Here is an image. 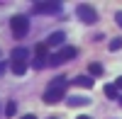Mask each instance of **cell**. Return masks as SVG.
<instances>
[{
  "label": "cell",
  "mask_w": 122,
  "mask_h": 119,
  "mask_svg": "<svg viewBox=\"0 0 122 119\" xmlns=\"http://www.w3.org/2000/svg\"><path fill=\"white\" fill-rule=\"evenodd\" d=\"M49 87H54V90H64V87H66V78H54V80L51 83H49Z\"/></svg>",
  "instance_id": "5bb4252c"
},
{
  "label": "cell",
  "mask_w": 122,
  "mask_h": 119,
  "mask_svg": "<svg viewBox=\"0 0 122 119\" xmlns=\"http://www.w3.org/2000/svg\"><path fill=\"white\" fill-rule=\"evenodd\" d=\"M10 29H12V34L17 39H22L29 32V19H27V15H15L12 19H10Z\"/></svg>",
  "instance_id": "7a4b0ae2"
},
{
  "label": "cell",
  "mask_w": 122,
  "mask_h": 119,
  "mask_svg": "<svg viewBox=\"0 0 122 119\" xmlns=\"http://www.w3.org/2000/svg\"><path fill=\"white\" fill-rule=\"evenodd\" d=\"M117 49H122V39H120V37L110 41V51H117Z\"/></svg>",
  "instance_id": "2e32d148"
},
{
  "label": "cell",
  "mask_w": 122,
  "mask_h": 119,
  "mask_svg": "<svg viewBox=\"0 0 122 119\" xmlns=\"http://www.w3.org/2000/svg\"><path fill=\"white\" fill-rule=\"evenodd\" d=\"M22 119H37V114H25Z\"/></svg>",
  "instance_id": "d6986e66"
},
{
  "label": "cell",
  "mask_w": 122,
  "mask_h": 119,
  "mask_svg": "<svg viewBox=\"0 0 122 119\" xmlns=\"http://www.w3.org/2000/svg\"><path fill=\"white\" fill-rule=\"evenodd\" d=\"M78 56V49L76 46H64L61 51H54L51 56H49V66H61V63H66V61H71V58H76Z\"/></svg>",
  "instance_id": "6da1fadb"
},
{
  "label": "cell",
  "mask_w": 122,
  "mask_h": 119,
  "mask_svg": "<svg viewBox=\"0 0 122 119\" xmlns=\"http://www.w3.org/2000/svg\"><path fill=\"white\" fill-rule=\"evenodd\" d=\"M32 10L39 15H56V12H61V3H44V0H39V3H34Z\"/></svg>",
  "instance_id": "277c9868"
},
{
  "label": "cell",
  "mask_w": 122,
  "mask_h": 119,
  "mask_svg": "<svg viewBox=\"0 0 122 119\" xmlns=\"http://www.w3.org/2000/svg\"><path fill=\"white\" fill-rule=\"evenodd\" d=\"M0 71H3V66H0Z\"/></svg>",
  "instance_id": "7402d4cb"
},
{
  "label": "cell",
  "mask_w": 122,
  "mask_h": 119,
  "mask_svg": "<svg viewBox=\"0 0 122 119\" xmlns=\"http://www.w3.org/2000/svg\"><path fill=\"white\" fill-rule=\"evenodd\" d=\"M46 49H49L46 44H37L34 46V58H46V54H49Z\"/></svg>",
  "instance_id": "4fadbf2b"
},
{
  "label": "cell",
  "mask_w": 122,
  "mask_h": 119,
  "mask_svg": "<svg viewBox=\"0 0 122 119\" xmlns=\"http://www.w3.org/2000/svg\"><path fill=\"white\" fill-rule=\"evenodd\" d=\"M88 73H90V78H100L105 71H103V66H100V63H88Z\"/></svg>",
  "instance_id": "8fae6325"
},
{
  "label": "cell",
  "mask_w": 122,
  "mask_h": 119,
  "mask_svg": "<svg viewBox=\"0 0 122 119\" xmlns=\"http://www.w3.org/2000/svg\"><path fill=\"white\" fill-rule=\"evenodd\" d=\"M115 87H117V90H122V75H120L117 80H115Z\"/></svg>",
  "instance_id": "ac0fdd59"
},
{
  "label": "cell",
  "mask_w": 122,
  "mask_h": 119,
  "mask_svg": "<svg viewBox=\"0 0 122 119\" xmlns=\"http://www.w3.org/2000/svg\"><path fill=\"white\" fill-rule=\"evenodd\" d=\"M64 39H66V32H51L46 39V46H59V44H64Z\"/></svg>",
  "instance_id": "8992f818"
},
{
  "label": "cell",
  "mask_w": 122,
  "mask_h": 119,
  "mask_svg": "<svg viewBox=\"0 0 122 119\" xmlns=\"http://www.w3.org/2000/svg\"><path fill=\"white\" fill-rule=\"evenodd\" d=\"M115 22L122 27V10H120V12H115Z\"/></svg>",
  "instance_id": "e0dca14e"
},
{
  "label": "cell",
  "mask_w": 122,
  "mask_h": 119,
  "mask_svg": "<svg viewBox=\"0 0 122 119\" xmlns=\"http://www.w3.org/2000/svg\"><path fill=\"white\" fill-rule=\"evenodd\" d=\"M25 58H27V49H25V46H17L15 51H12V61H20V63H25Z\"/></svg>",
  "instance_id": "30bf717a"
},
{
  "label": "cell",
  "mask_w": 122,
  "mask_h": 119,
  "mask_svg": "<svg viewBox=\"0 0 122 119\" xmlns=\"http://www.w3.org/2000/svg\"><path fill=\"white\" fill-rule=\"evenodd\" d=\"M76 119H90V117H88V114H78Z\"/></svg>",
  "instance_id": "ffe728a7"
},
{
  "label": "cell",
  "mask_w": 122,
  "mask_h": 119,
  "mask_svg": "<svg viewBox=\"0 0 122 119\" xmlns=\"http://www.w3.org/2000/svg\"><path fill=\"white\" fill-rule=\"evenodd\" d=\"M10 68H12V73H15V75H25V73H27V66H25V63H20V61H12V66H10Z\"/></svg>",
  "instance_id": "7c38bea8"
},
{
  "label": "cell",
  "mask_w": 122,
  "mask_h": 119,
  "mask_svg": "<svg viewBox=\"0 0 122 119\" xmlns=\"http://www.w3.org/2000/svg\"><path fill=\"white\" fill-rule=\"evenodd\" d=\"M103 90H105V97H107V100H120V90L115 87V83H107Z\"/></svg>",
  "instance_id": "52a82bcc"
},
{
  "label": "cell",
  "mask_w": 122,
  "mask_h": 119,
  "mask_svg": "<svg viewBox=\"0 0 122 119\" xmlns=\"http://www.w3.org/2000/svg\"><path fill=\"white\" fill-rule=\"evenodd\" d=\"M73 85H78V87H93V78L90 75H78V78H73Z\"/></svg>",
  "instance_id": "ba28073f"
},
{
  "label": "cell",
  "mask_w": 122,
  "mask_h": 119,
  "mask_svg": "<svg viewBox=\"0 0 122 119\" xmlns=\"http://www.w3.org/2000/svg\"><path fill=\"white\" fill-rule=\"evenodd\" d=\"M66 102H68L71 107H83V105H88L90 100H88V97H78V95H71V97H68Z\"/></svg>",
  "instance_id": "9c48e42d"
},
{
  "label": "cell",
  "mask_w": 122,
  "mask_h": 119,
  "mask_svg": "<svg viewBox=\"0 0 122 119\" xmlns=\"http://www.w3.org/2000/svg\"><path fill=\"white\" fill-rule=\"evenodd\" d=\"M120 105H122V97H120Z\"/></svg>",
  "instance_id": "44dd1931"
},
{
  "label": "cell",
  "mask_w": 122,
  "mask_h": 119,
  "mask_svg": "<svg viewBox=\"0 0 122 119\" xmlns=\"http://www.w3.org/2000/svg\"><path fill=\"white\" fill-rule=\"evenodd\" d=\"M15 112H17V105H15V100H10L7 105H5V117H15Z\"/></svg>",
  "instance_id": "9a60e30c"
},
{
  "label": "cell",
  "mask_w": 122,
  "mask_h": 119,
  "mask_svg": "<svg viewBox=\"0 0 122 119\" xmlns=\"http://www.w3.org/2000/svg\"><path fill=\"white\" fill-rule=\"evenodd\" d=\"M76 15H78V19H81V22H86V24H93L95 19H98L95 7H90V5H86V3L76 7Z\"/></svg>",
  "instance_id": "3957f363"
},
{
  "label": "cell",
  "mask_w": 122,
  "mask_h": 119,
  "mask_svg": "<svg viewBox=\"0 0 122 119\" xmlns=\"http://www.w3.org/2000/svg\"><path fill=\"white\" fill-rule=\"evenodd\" d=\"M59 100H64V90H54V87H46V92H44V102L46 105H54Z\"/></svg>",
  "instance_id": "5b68a950"
}]
</instances>
